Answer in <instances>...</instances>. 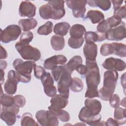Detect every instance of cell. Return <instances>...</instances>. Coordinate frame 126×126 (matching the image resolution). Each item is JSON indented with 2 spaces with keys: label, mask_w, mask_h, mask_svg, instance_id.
<instances>
[{
  "label": "cell",
  "mask_w": 126,
  "mask_h": 126,
  "mask_svg": "<svg viewBox=\"0 0 126 126\" xmlns=\"http://www.w3.org/2000/svg\"><path fill=\"white\" fill-rule=\"evenodd\" d=\"M84 41L83 37L80 38L69 37L68 40V44L71 48L78 49L81 47Z\"/></svg>",
  "instance_id": "cell-36"
},
{
  "label": "cell",
  "mask_w": 126,
  "mask_h": 126,
  "mask_svg": "<svg viewBox=\"0 0 126 126\" xmlns=\"http://www.w3.org/2000/svg\"><path fill=\"white\" fill-rule=\"evenodd\" d=\"M86 66L87 71L85 76L87 89L85 94V97L88 98L99 97L97 86L100 82V76L96 60H86Z\"/></svg>",
  "instance_id": "cell-1"
},
{
  "label": "cell",
  "mask_w": 126,
  "mask_h": 126,
  "mask_svg": "<svg viewBox=\"0 0 126 126\" xmlns=\"http://www.w3.org/2000/svg\"><path fill=\"white\" fill-rule=\"evenodd\" d=\"M106 21L110 29L117 27L122 22L121 18L115 15L108 18Z\"/></svg>",
  "instance_id": "cell-40"
},
{
  "label": "cell",
  "mask_w": 126,
  "mask_h": 126,
  "mask_svg": "<svg viewBox=\"0 0 126 126\" xmlns=\"http://www.w3.org/2000/svg\"><path fill=\"white\" fill-rule=\"evenodd\" d=\"M77 72L82 76H85L87 71V68L86 65L82 64L79 65L76 68Z\"/></svg>",
  "instance_id": "cell-47"
},
{
  "label": "cell",
  "mask_w": 126,
  "mask_h": 126,
  "mask_svg": "<svg viewBox=\"0 0 126 126\" xmlns=\"http://www.w3.org/2000/svg\"><path fill=\"white\" fill-rule=\"evenodd\" d=\"M88 4L91 7H98L103 11H107L111 6V2L109 0H87Z\"/></svg>",
  "instance_id": "cell-24"
},
{
  "label": "cell",
  "mask_w": 126,
  "mask_h": 126,
  "mask_svg": "<svg viewBox=\"0 0 126 126\" xmlns=\"http://www.w3.org/2000/svg\"><path fill=\"white\" fill-rule=\"evenodd\" d=\"M86 32V30L84 26L81 24L73 25L70 28L69 34L71 37L80 38Z\"/></svg>",
  "instance_id": "cell-22"
},
{
  "label": "cell",
  "mask_w": 126,
  "mask_h": 126,
  "mask_svg": "<svg viewBox=\"0 0 126 126\" xmlns=\"http://www.w3.org/2000/svg\"><path fill=\"white\" fill-rule=\"evenodd\" d=\"M53 24L51 21H47L44 25L38 28L37 33L40 35H47L52 32Z\"/></svg>",
  "instance_id": "cell-33"
},
{
  "label": "cell",
  "mask_w": 126,
  "mask_h": 126,
  "mask_svg": "<svg viewBox=\"0 0 126 126\" xmlns=\"http://www.w3.org/2000/svg\"><path fill=\"white\" fill-rule=\"evenodd\" d=\"M70 27V26L67 22L58 23L54 26V32L57 35L63 36L67 33Z\"/></svg>",
  "instance_id": "cell-27"
},
{
  "label": "cell",
  "mask_w": 126,
  "mask_h": 126,
  "mask_svg": "<svg viewBox=\"0 0 126 126\" xmlns=\"http://www.w3.org/2000/svg\"><path fill=\"white\" fill-rule=\"evenodd\" d=\"M66 70L64 64L63 65L57 66L54 69L52 70V75L54 80L56 82H58L61 75Z\"/></svg>",
  "instance_id": "cell-39"
},
{
  "label": "cell",
  "mask_w": 126,
  "mask_h": 126,
  "mask_svg": "<svg viewBox=\"0 0 126 126\" xmlns=\"http://www.w3.org/2000/svg\"><path fill=\"white\" fill-rule=\"evenodd\" d=\"M49 110L63 122H67L70 120V117L69 113L63 109H49Z\"/></svg>",
  "instance_id": "cell-31"
},
{
  "label": "cell",
  "mask_w": 126,
  "mask_h": 126,
  "mask_svg": "<svg viewBox=\"0 0 126 126\" xmlns=\"http://www.w3.org/2000/svg\"><path fill=\"white\" fill-rule=\"evenodd\" d=\"M114 15L117 16L121 19L125 18L126 16V6L125 5L121 6L119 9L116 11H114Z\"/></svg>",
  "instance_id": "cell-46"
},
{
  "label": "cell",
  "mask_w": 126,
  "mask_h": 126,
  "mask_svg": "<svg viewBox=\"0 0 126 126\" xmlns=\"http://www.w3.org/2000/svg\"><path fill=\"white\" fill-rule=\"evenodd\" d=\"M85 39L86 43L98 42L99 36L96 32L89 31L85 34Z\"/></svg>",
  "instance_id": "cell-37"
},
{
  "label": "cell",
  "mask_w": 126,
  "mask_h": 126,
  "mask_svg": "<svg viewBox=\"0 0 126 126\" xmlns=\"http://www.w3.org/2000/svg\"><path fill=\"white\" fill-rule=\"evenodd\" d=\"M64 1L61 0H50L48 1L53 10L52 19L54 20H59L62 18L65 15V11L64 8Z\"/></svg>",
  "instance_id": "cell-15"
},
{
  "label": "cell",
  "mask_w": 126,
  "mask_h": 126,
  "mask_svg": "<svg viewBox=\"0 0 126 126\" xmlns=\"http://www.w3.org/2000/svg\"><path fill=\"white\" fill-rule=\"evenodd\" d=\"M114 117L119 125L125 124L126 122V109L120 107L116 108L114 111Z\"/></svg>",
  "instance_id": "cell-28"
},
{
  "label": "cell",
  "mask_w": 126,
  "mask_h": 126,
  "mask_svg": "<svg viewBox=\"0 0 126 126\" xmlns=\"http://www.w3.org/2000/svg\"><path fill=\"white\" fill-rule=\"evenodd\" d=\"M34 76L38 79H41L46 71L44 67L40 65H35L33 67Z\"/></svg>",
  "instance_id": "cell-44"
},
{
  "label": "cell",
  "mask_w": 126,
  "mask_h": 126,
  "mask_svg": "<svg viewBox=\"0 0 126 126\" xmlns=\"http://www.w3.org/2000/svg\"><path fill=\"white\" fill-rule=\"evenodd\" d=\"M0 69L4 70L7 67V62L4 60H0Z\"/></svg>",
  "instance_id": "cell-52"
},
{
  "label": "cell",
  "mask_w": 126,
  "mask_h": 126,
  "mask_svg": "<svg viewBox=\"0 0 126 126\" xmlns=\"http://www.w3.org/2000/svg\"><path fill=\"white\" fill-rule=\"evenodd\" d=\"M19 107L14 104L10 106H1L0 109V118L8 126L13 125L17 120Z\"/></svg>",
  "instance_id": "cell-5"
},
{
  "label": "cell",
  "mask_w": 126,
  "mask_h": 126,
  "mask_svg": "<svg viewBox=\"0 0 126 126\" xmlns=\"http://www.w3.org/2000/svg\"><path fill=\"white\" fill-rule=\"evenodd\" d=\"M40 80L46 95L53 97L57 94V90L54 85V80L49 72H46Z\"/></svg>",
  "instance_id": "cell-13"
},
{
  "label": "cell",
  "mask_w": 126,
  "mask_h": 126,
  "mask_svg": "<svg viewBox=\"0 0 126 126\" xmlns=\"http://www.w3.org/2000/svg\"><path fill=\"white\" fill-rule=\"evenodd\" d=\"M118 73L116 71L107 70L104 73L103 86L98 91L99 97L104 101H108L113 94L118 78Z\"/></svg>",
  "instance_id": "cell-2"
},
{
  "label": "cell",
  "mask_w": 126,
  "mask_h": 126,
  "mask_svg": "<svg viewBox=\"0 0 126 126\" xmlns=\"http://www.w3.org/2000/svg\"><path fill=\"white\" fill-rule=\"evenodd\" d=\"M51 45L56 51H60L63 49L65 45L64 37L62 36L54 35L51 38Z\"/></svg>",
  "instance_id": "cell-23"
},
{
  "label": "cell",
  "mask_w": 126,
  "mask_h": 126,
  "mask_svg": "<svg viewBox=\"0 0 126 126\" xmlns=\"http://www.w3.org/2000/svg\"><path fill=\"white\" fill-rule=\"evenodd\" d=\"M86 18H89L93 24H96L104 20V15L100 11L90 10L88 11Z\"/></svg>",
  "instance_id": "cell-26"
},
{
  "label": "cell",
  "mask_w": 126,
  "mask_h": 126,
  "mask_svg": "<svg viewBox=\"0 0 126 126\" xmlns=\"http://www.w3.org/2000/svg\"><path fill=\"white\" fill-rule=\"evenodd\" d=\"M110 29H111L109 28L106 20H103L97 25L96 27V32L101 35L105 36L106 33Z\"/></svg>",
  "instance_id": "cell-38"
},
{
  "label": "cell",
  "mask_w": 126,
  "mask_h": 126,
  "mask_svg": "<svg viewBox=\"0 0 126 126\" xmlns=\"http://www.w3.org/2000/svg\"><path fill=\"white\" fill-rule=\"evenodd\" d=\"M7 57V53L6 50L0 46V59H5Z\"/></svg>",
  "instance_id": "cell-50"
},
{
  "label": "cell",
  "mask_w": 126,
  "mask_h": 126,
  "mask_svg": "<svg viewBox=\"0 0 126 126\" xmlns=\"http://www.w3.org/2000/svg\"><path fill=\"white\" fill-rule=\"evenodd\" d=\"M35 117L39 124L42 126H57L59 125L58 118L49 110L38 111Z\"/></svg>",
  "instance_id": "cell-6"
},
{
  "label": "cell",
  "mask_w": 126,
  "mask_h": 126,
  "mask_svg": "<svg viewBox=\"0 0 126 126\" xmlns=\"http://www.w3.org/2000/svg\"><path fill=\"white\" fill-rule=\"evenodd\" d=\"M106 126H118L119 124L117 121L112 118H109L107 119L106 122H105Z\"/></svg>",
  "instance_id": "cell-48"
},
{
  "label": "cell",
  "mask_w": 126,
  "mask_h": 126,
  "mask_svg": "<svg viewBox=\"0 0 126 126\" xmlns=\"http://www.w3.org/2000/svg\"><path fill=\"white\" fill-rule=\"evenodd\" d=\"M83 53L86 60L95 61L97 54V45L94 43H86L83 48Z\"/></svg>",
  "instance_id": "cell-19"
},
{
  "label": "cell",
  "mask_w": 126,
  "mask_h": 126,
  "mask_svg": "<svg viewBox=\"0 0 126 126\" xmlns=\"http://www.w3.org/2000/svg\"><path fill=\"white\" fill-rule=\"evenodd\" d=\"M111 2L113 3L114 11H116L121 7L123 0H112Z\"/></svg>",
  "instance_id": "cell-49"
},
{
  "label": "cell",
  "mask_w": 126,
  "mask_h": 126,
  "mask_svg": "<svg viewBox=\"0 0 126 126\" xmlns=\"http://www.w3.org/2000/svg\"><path fill=\"white\" fill-rule=\"evenodd\" d=\"M102 66L108 70L122 71L125 69L126 65L125 62L121 59L110 57L104 61Z\"/></svg>",
  "instance_id": "cell-14"
},
{
  "label": "cell",
  "mask_w": 126,
  "mask_h": 126,
  "mask_svg": "<svg viewBox=\"0 0 126 126\" xmlns=\"http://www.w3.org/2000/svg\"><path fill=\"white\" fill-rule=\"evenodd\" d=\"M18 24L22 30L24 32H29L31 30L34 29L37 25V21L34 18L21 19Z\"/></svg>",
  "instance_id": "cell-21"
},
{
  "label": "cell",
  "mask_w": 126,
  "mask_h": 126,
  "mask_svg": "<svg viewBox=\"0 0 126 126\" xmlns=\"http://www.w3.org/2000/svg\"><path fill=\"white\" fill-rule=\"evenodd\" d=\"M0 104L2 106H10L14 104V96L11 94H2L0 95Z\"/></svg>",
  "instance_id": "cell-35"
},
{
  "label": "cell",
  "mask_w": 126,
  "mask_h": 126,
  "mask_svg": "<svg viewBox=\"0 0 126 126\" xmlns=\"http://www.w3.org/2000/svg\"><path fill=\"white\" fill-rule=\"evenodd\" d=\"M100 53L103 56H107L113 53V48L112 44L105 43L100 47Z\"/></svg>",
  "instance_id": "cell-41"
},
{
  "label": "cell",
  "mask_w": 126,
  "mask_h": 126,
  "mask_svg": "<svg viewBox=\"0 0 126 126\" xmlns=\"http://www.w3.org/2000/svg\"><path fill=\"white\" fill-rule=\"evenodd\" d=\"M14 104L18 107H23L26 103V99L25 97L22 95L18 94L14 96Z\"/></svg>",
  "instance_id": "cell-45"
},
{
  "label": "cell",
  "mask_w": 126,
  "mask_h": 126,
  "mask_svg": "<svg viewBox=\"0 0 126 126\" xmlns=\"http://www.w3.org/2000/svg\"><path fill=\"white\" fill-rule=\"evenodd\" d=\"M70 89L73 92H81L83 89V84L81 79L78 77L73 78Z\"/></svg>",
  "instance_id": "cell-34"
},
{
  "label": "cell",
  "mask_w": 126,
  "mask_h": 126,
  "mask_svg": "<svg viewBox=\"0 0 126 126\" xmlns=\"http://www.w3.org/2000/svg\"><path fill=\"white\" fill-rule=\"evenodd\" d=\"M82 63V59L80 56H75L70 59L67 64H64L66 70L71 74L76 67Z\"/></svg>",
  "instance_id": "cell-25"
},
{
  "label": "cell",
  "mask_w": 126,
  "mask_h": 126,
  "mask_svg": "<svg viewBox=\"0 0 126 126\" xmlns=\"http://www.w3.org/2000/svg\"><path fill=\"white\" fill-rule=\"evenodd\" d=\"M126 97H125L122 101H121V102H120V104L122 106H123L124 107H126Z\"/></svg>",
  "instance_id": "cell-54"
},
{
  "label": "cell",
  "mask_w": 126,
  "mask_h": 126,
  "mask_svg": "<svg viewBox=\"0 0 126 126\" xmlns=\"http://www.w3.org/2000/svg\"><path fill=\"white\" fill-rule=\"evenodd\" d=\"M33 37V34L32 32H26L23 33L21 35L19 41L24 43H29L32 41Z\"/></svg>",
  "instance_id": "cell-42"
},
{
  "label": "cell",
  "mask_w": 126,
  "mask_h": 126,
  "mask_svg": "<svg viewBox=\"0 0 126 126\" xmlns=\"http://www.w3.org/2000/svg\"><path fill=\"white\" fill-rule=\"evenodd\" d=\"M113 48V54L120 57L124 58L126 56V45L122 43L113 42L111 43Z\"/></svg>",
  "instance_id": "cell-29"
},
{
  "label": "cell",
  "mask_w": 126,
  "mask_h": 126,
  "mask_svg": "<svg viewBox=\"0 0 126 126\" xmlns=\"http://www.w3.org/2000/svg\"><path fill=\"white\" fill-rule=\"evenodd\" d=\"M36 65L32 61L23 62L22 59H16L13 63V66L18 74L20 82L27 83L31 80V73L32 69Z\"/></svg>",
  "instance_id": "cell-3"
},
{
  "label": "cell",
  "mask_w": 126,
  "mask_h": 126,
  "mask_svg": "<svg viewBox=\"0 0 126 126\" xmlns=\"http://www.w3.org/2000/svg\"><path fill=\"white\" fill-rule=\"evenodd\" d=\"M21 125L22 126H38L39 125L33 119L30 113L26 112L23 114L21 118Z\"/></svg>",
  "instance_id": "cell-32"
},
{
  "label": "cell",
  "mask_w": 126,
  "mask_h": 126,
  "mask_svg": "<svg viewBox=\"0 0 126 126\" xmlns=\"http://www.w3.org/2000/svg\"><path fill=\"white\" fill-rule=\"evenodd\" d=\"M15 47L21 57L24 60L37 61L41 57L40 51L28 43L19 41L16 43Z\"/></svg>",
  "instance_id": "cell-4"
},
{
  "label": "cell",
  "mask_w": 126,
  "mask_h": 126,
  "mask_svg": "<svg viewBox=\"0 0 126 126\" xmlns=\"http://www.w3.org/2000/svg\"><path fill=\"white\" fill-rule=\"evenodd\" d=\"M106 39L108 40L120 41L126 37V26L123 21L117 27L110 29L105 34Z\"/></svg>",
  "instance_id": "cell-12"
},
{
  "label": "cell",
  "mask_w": 126,
  "mask_h": 126,
  "mask_svg": "<svg viewBox=\"0 0 126 126\" xmlns=\"http://www.w3.org/2000/svg\"><path fill=\"white\" fill-rule=\"evenodd\" d=\"M67 62L66 58L63 55H55L46 59L44 63V67L48 70H52L58 64H64Z\"/></svg>",
  "instance_id": "cell-17"
},
{
  "label": "cell",
  "mask_w": 126,
  "mask_h": 126,
  "mask_svg": "<svg viewBox=\"0 0 126 126\" xmlns=\"http://www.w3.org/2000/svg\"><path fill=\"white\" fill-rule=\"evenodd\" d=\"M72 78L71 74L66 69L61 75L58 82V91L60 94L68 98L69 88L72 83Z\"/></svg>",
  "instance_id": "cell-9"
},
{
  "label": "cell",
  "mask_w": 126,
  "mask_h": 126,
  "mask_svg": "<svg viewBox=\"0 0 126 126\" xmlns=\"http://www.w3.org/2000/svg\"><path fill=\"white\" fill-rule=\"evenodd\" d=\"M39 13L40 17L43 19H52L53 13L52 8L48 3L43 5L39 8Z\"/></svg>",
  "instance_id": "cell-30"
},
{
  "label": "cell",
  "mask_w": 126,
  "mask_h": 126,
  "mask_svg": "<svg viewBox=\"0 0 126 126\" xmlns=\"http://www.w3.org/2000/svg\"><path fill=\"white\" fill-rule=\"evenodd\" d=\"M109 100L110 105L112 107L116 108L119 107L120 104V98L118 94H113Z\"/></svg>",
  "instance_id": "cell-43"
},
{
  "label": "cell",
  "mask_w": 126,
  "mask_h": 126,
  "mask_svg": "<svg viewBox=\"0 0 126 126\" xmlns=\"http://www.w3.org/2000/svg\"><path fill=\"white\" fill-rule=\"evenodd\" d=\"M85 106L95 115L99 114L102 108L100 102L93 98H87L85 100Z\"/></svg>",
  "instance_id": "cell-20"
},
{
  "label": "cell",
  "mask_w": 126,
  "mask_h": 126,
  "mask_svg": "<svg viewBox=\"0 0 126 126\" xmlns=\"http://www.w3.org/2000/svg\"><path fill=\"white\" fill-rule=\"evenodd\" d=\"M0 74H1V76H0V82H1V85H2L4 80V72L3 71V70L0 69Z\"/></svg>",
  "instance_id": "cell-53"
},
{
  "label": "cell",
  "mask_w": 126,
  "mask_h": 126,
  "mask_svg": "<svg viewBox=\"0 0 126 126\" xmlns=\"http://www.w3.org/2000/svg\"><path fill=\"white\" fill-rule=\"evenodd\" d=\"M50 103L51 105L48 107V109H63L68 104V97L61 94H56L52 97Z\"/></svg>",
  "instance_id": "cell-18"
},
{
  "label": "cell",
  "mask_w": 126,
  "mask_h": 126,
  "mask_svg": "<svg viewBox=\"0 0 126 126\" xmlns=\"http://www.w3.org/2000/svg\"><path fill=\"white\" fill-rule=\"evenodd\" d=\"M78 117L81 121L90 126H98L101 118V115L99 114L96 115H94L86 106L83 107L81 109Z\"/></svg>",
  "instance_id": "cell-11"
},
{
  "label": "cell",
  "mask_w": 126,
  "mask_h": 126,
  "mask_svg": "<svg viewBox=\"0 0 126 126\" xmlns=\"http://www.w3.org/2000/svg\"><path fill=\"white\" fill-rule=\"evenodd\" d=\"M21 33V28L17 25L8 26L3 30H1L0 41L4 43L16 40Z\"/></svg>",
  "instance_id": "cell-7"
},
{
  "label": "cell",
  "mask_w": 126,
  "mask_h": 126,
  "mask_svg": "<svg viewBox=\"0 0 126 126\" xmlns=\"http://www.w3.org/2000/svg\"><path fill=\"white\" fill-rule=\"evenodd\" d=\"M36 6L29 1H22L19 6V14L21 17L32 18L35 15Z\"/></svg>",
  "instance_id": "cell-16"
},
{
  "label": "cell",
  "mask_w": 126,
  "mask_h": 126,
  "mask_svg": "<svg viewBox=\"0 0 126 126\" xmlns=\"http://www.w3.org/2000/svg\"><path fill=\"white\" fill-rule=\"evenodd\" d=\"M67 6L72 10V14L75 18L85 19L87 0H70L65 1Z\"/></svg>",
  "instance_id": "cell-8"
},
{
  "label": "cell",
  "mask_w": 126,
  "mask_h": 126,
  "mask_svg": "<svg viewBox=\"0 0 126 126\" xmlns=\"http://www.w3.org/2000/svg\"><path fill=\"white\" fill-rule=\"evenodd\" d=\"M19 82H20V80L17 71L14 70H9L7 74V80L4 85L5 93L11 95L15 94Z\"/></svg>",
  "instance_id": "cell-10"
},
{
  "label": "cell",
  "mask_w": 126,
  "mask_h": 126,
  "mask_svg": "<svg viewBox=\"0 0 126 126\" xmlns=\"http://www.w3.org/2000/svg\"><path fill=\"white\" fill-rule=\"evenodd\" d=\"M126 73H124L121 76V82L123 88L124 89V91H125L126 88Z\"/></svg>",
  "instance_id": "cell-51"
}]
</instances>
